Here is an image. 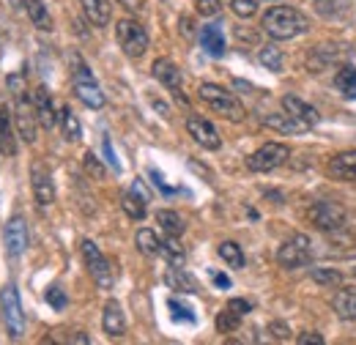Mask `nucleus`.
Returning a JSON list of instances; mask_svg holds the SVG:
<instances>
[{"mask_svg": "<svg viewBox=\"0 0 356 345\" xmlns=\"http://www.w3.org/2000/svg\"><path fill=\"white\" fill-rule=\"evenodd\" d=\"M258 61H261V66L268 69V72H280L282 69V49L277 44H266V47H261Z\"/></svg>", "mask_w": 356, "mask_h": 345, "instance_id": "30", "label": "nucleus"}, {"mask_svg": "<svg viewBox=\"0 0 356 345\" xmlns=\"http://www.w3.org/2000/svg\"><path fill=\"white\" fill-rule=\"evenodd\" d=\"M118 3H121L129 14H145V8H148L145 0H118Z\"/></svg>", "mask_w": 356, "mask_h": 345, "instance_id": "45", "label": "nucleus"}, {"mask_svg": "<svg viewBox=\"0 0 356 345\" xmlns=\"http://www.w3.org/2000/svg\"><path fill=\"white\" fill-rule=\"evenodd\" d=\"M80 250H83V260H86V266H88V274L93 277V282L102 288V291H110L113 288V268H110V260L102 255V250L86 239L83 244H80Z\"/></svg>", "mask_w": 356, "mask_h": 345, "instance_id": "6", "label": "nucleus"}, {"mask_svg": "<svg viewBox=\"0 0 356 345\" xmlns=\"http://www.w3.org/2000/svg\"><path fill=\"white\" fill-rule=\"evenodd\" d=\"M326 172L337 181H351L356 184V151H346V154H337L334 159H329Z\"/></svg>", "mask_w": 356, "mask_h": 345, "instance_id": "18", "label": "nucleus"}, {"mask_svg": "<svg viewBox=\"0 0 356 345\" xmlns=\"http://www.w3.org/2000/svg\"><path fill=\"white\" fill-rule=\"evenodd\" d=\"M225 307H227V310H233V312H238L241 318H244L247 312H252V304L247 302V299H230V302L225 304Z\"/></svg>", "mask_w": 356, "mask_h": 345, "instance_id": "43", "label": "nucleus"}, {"mask_svg": "<svg viewBox=\"0 0 356 345\" xmlns=\"http://www.w3.org/2000/svg\"><path fill=\"white\" fill-rule=\"evenodd\" d=\"M86 168H88V172L93 175V178H102V175H104V168H102V162H99L93 154H86Z\"/></svg>", "mask_w": 356, "mask_h": 345, "instance_id": "44", "label": "nucleus"}, {"mask_svg": "<svg viewBox=\"0 0 356 345\" xmlns=\"http://www.w3.org/2000/svg\"><path fill=\"white\" fill-rule=\"evenodd\" d=\"M258 6H261V0H230L233 14H236V17H241V19L255 17V14H258Z\"/></svg>", "mask_w": 356, "mask_h": 345, "instance_id": "36", "label": "nucleus"}, {"mask_svg": "<svg viewBox=\"0 0 356 345\" xmlns=\"http://www.w3.org/2000/svg\"><path fill=\"white\" fill-rule=\"evenodd\" d=\"M277 260H280V266H285V268H299V266H307L312 260V241L310 236H305V233H296L293 239H288L282 247H280V252H277Z\"/></svg>", "mask_w": 356, "mask_h": 345, "instance_id": "9", "label": "nucleus"}, {"mask_svg": "<svg viewBox=\"0 0 356 345\" xmlns=\"http://www.w3.org/2000/svg\"><path fill=\"white\" fill-rule=\"evenodd\" d=\"M134 244H137V250H140L143 255H148V258H154V255L162 252V241H159V236H156L151 227H140L137 236H134Z\"/></svg>", "mask_w": 356, "mask_h": 345, "instance_id": "24", "label": "nucleus"}, {"mask_svg": "<svg viewBox=\"0 0 356 345\" xmlns=\"http://www.w3.org/2000/svg\"><path fill=\"white\" fill-rule=\"evenodd\" d=\"M28 225L22 216H11L6 222V230H3V244H6V255L8 258H19L25 250H28Z\"/></svg>", "mask_w": 356, "mask_h": 345, "instance_id": "11", "label": "nucleus"}, {"mask_svg": "<svg viewBox=\"0 0 356 345\" xmlns=\"http://www.w3.org/2000/svg\"><path fill=\"white\" fill-rule=\"evenodd\" d=\"M31 99H33V110H36V118H39V127L47 131H52L58 127V121H60V115L55 113V102H52V93L47 90L44 86H39L33 93H31Z\"/></svg>", "mask_w": 356, "mask_h": 345, "instance_id": "13", "label": "nucleus"}, {"mask_svg": "<svg viewBox=\"0 0 356 345\" xmlns=\"http://www.w3.org/2000/svg\"><path fill=\"white\" fill-rule=\"evenodd\" d=\"M217 252H220V258H222L230 268H241V266H244V252H241V247H238L236 241H222V244L217 247Z\"/></svg>", "mask_w": 356, "mask_h": 345, "instance_id": "31", "label": "nucleus"}, {"mask_svg": "<svg viewBox=\"0 0 356 345\" xmlns=\"http://www.w3.org/2000/svg\"><path fill=\"white\" fill-rule=\"evenodd\" d=\"M195 6H197V14H200V17H217L220 8H222L220 0H197Z\"/></svg>", "mask_w": 356, "mask_h": 345, "instance_id": "39", "label": "nucleus"}, {"mask_svg": "<svg viewBox=\"0 0 356 345\" xmlns=\"http://www.w3.org/2000/svg\"><path fill=\"white\" fill-rule=\"evenodd\" d=\"M200 99L217 113V115H222L227 121H244V107H241V102L230 93V90H225V88L214 86V83H206V86H200Z\"/></svg>", "mask_w": 356, "mask_h": 345, "instance_id": "3", "label": "nucleus"}, {"mask_svg": "<svg viewBox=\"0 0 356 345\" xmlns=\"http://www.w3.org/2000/svg\"><path fill=\"white\" fill-rule=\"evenodd\" d=\"M72 83H74V96H77L86 107H90V110H102V107H104V93H102V88L93 80L90 69L77 58V55L72 58Z\"/></svg>", "mask_w": 356, "mask_h": 345, "instance_id": "2", "label": "nucleus"}, {"mask_svg": "<svg viewBox=\"0 0 356 345\" xmlns=\"http://www.w3.org/2000/svg\"><path fill=\"white\" fill-rule=\"evenodd\" d=\"M291 157V148L285 143H266L261 145L250 159H247V168L252 172H271L277 170L280 165H285Z\"/></svg>", "mask_w": 356, "mask_h": 345, "instance_id": "7", "label": "nucleus"}, {"mask_svg": "<svg viewBox=\"0 0 356 345\" xmlns=\"http://www.w3.org/2000/svg\"><path fill=\"white\" fill-rule=\"evenodd\" d=\"M31 184H33L36 203H39L42 209L55 200V184H52V175H49L42 165H33V170H31Z\"/></svg>", "mask_w": 356, "mask_h": 345, "instance_id": "16", "label": "nucleus"}, {"mask_svg": "<svg viewBox=\"0 0 356 345\" xmlns=\"http://www.w3.org/2000/svg\"><path fill=\"white\" fill-rule=\"evenodd\" d=\"M168 307L173 310V318H178V321H189V323L195 321V315H192V310H189V307H184V304H181V302H176V299H170V302H168Z\"/></svg>", "mask_w": 356, "mask_h": 345, "instance_id": "41", "label": "nucleus"}, {"mask_svg": "<svg viewBox=\"0 0 356 345\" xmlns=\"http://www.w3.org/2000/svg\"><path fill=\"white\" fill-rule=\"evenodd\" d=\"M151 74H154L156 83H162L168 90L181 93V72H178V66L170 58H156L154 66H151Z\"/></svg>", "mask_w": 356, "mask_h": 345, "instance_id": "15", "label": "nucleus"}, {"mask_svg": "<svg viewBox=\"0 0 356 345\" xmlns=\"http://www.w3.org/2000/svg\"><path fill=\"white\" fill-rule=\"evenodd\" d=\"M145 206H148V203H143L134 192H127V195L121 198V209L132 216V219H137V222H140V219H145Z\"/></svg>", "mask_w": 356, "mask_h": 345, "instance_id": "33", "label": "nucleus"}, {"mask_svg": "<svg viewBox=\"0 0 356 345\" xmlns=\"http://www.w3.org/2000/svg\"><path fill=\"white\" fill-rule=\"evenodd\" d=\"M0 312H3V323L8 329L11 337H22L25 332V312H22V304H19V294L14 285H6L0 291Z\"/></svg>", "mask_w": 356, "mask_h": 345, "instance_id": "5", "label": "nucleus"}, {"mask_svg": "<svg viewBox=\"0 0 356 345\" xmlns=\"http://www.w3.org/2000/svg\"><path fill=\"white\" fill-rule=\"evenodd\" d=\"M60 129H63V137H66L69 143H77V140L83 137V124H80V118L74 115L72 107H63V110H60Z\"/></svg>", "mask_w": 356, "mask_h": 345, "instance_id": "25", "label": "nucleus"}, {"mask_svg": "<svg viewBox=\"0 0 356 345\" xmlns=\"http://www.w3.org/2000/svg\"><path fill=\"white\" fill-rule=\"evenodd\" d=\"M151 178H154V181H156V186H159V189H162V192H165V195H170V192H173V189H170V186H168V184H165V181H162V175H159V172H156V170H151Z\"/></svg>", "mask_w": 356, "mask_h": 345, "instance_id": "48", "label": "nucleus"}, {"mask_svg": "<svg viewBox=\"0 0 356 345\" xmlns=\"http://www.w3.org/2000/svg\"><path fill=\"white\" fill-rule=\"evenodd\" d=\"M334 312L343 318V321H356V285H343L334 296Z\"/></svg>", "mask_w": 356, "mask_h": 345, "instance_id": "20", "label": "nucleus"}, {"mask_svg": "<svg viewBox=\"0 0 356 345\" xmlns=\"http://www.w3.org/2000/svg\"><path fill=\"white\" fill-rule=\"evenodd\" d=\"M168 285L173 288V291H184V294H195L197 291V282L181 268V266H170V271H168Z\"/></svg>", "mask_w": 356, "mask_h": 345, "instance_id": "27", "label": "nucleus"}, {"mask_svg": "<svg viewBox=\"0 0 356 345\" xmlns=\"http://www.w3.org/2000/svg\"><path fill=\"white\" fill-rule=\"evenodd\" d=\"M211 277H214L217 288H230V277H225V274H211Z\"/></svg>", "mask_w": 356, "mask_h": 345, "instance_id": "49", "label": "nucleus"}, {"mask_svg": "<svg viewBox=\"0 0 356 345\" xmlns=\"http://www.w3.org/2000/svg\"><path fill=\"white\" fill-rule=\"evenodd\" d=\"M162 255L168 258L170 266H184V247L178 244V236H168L162 241Z\"/></svg>", "mask_w": 356, "mask_h": 345, "instance_id": "32", "label": "nucleus"}, {"mask_svg": "<svg viewBox=\"0 0 356 345\" xmlns=\"http://www.w3.org/2000/svg\"><path fill=\"white\" fill-rule=\"evenodd\" d=\"M22 6H25V11H28L31 22H33L39 31H52V17H49V11H47L44 0H22Z\"/></svg>", "mask_w": 356, "mask_h": 345, "instance_id": "23", "label": "nucleus"}, {"mask_svg": "<svg viewBox=\"0 0 356 345\" xmlns=\"http://www.w3.org/2000/svg\"><path fill=\"white\" fill-rule=\"evenodd\" d=\"M129 192H134V195H137L143 203H151V192H148V186H145V181H143V178H134L132 189H129Z\"/></svg>", "mask_w": 356, "mask_h": 345, "instance_id": "42", "label": "nucleus"}, {"mask_svg": "<svg viewBox=\"0 0 356 345\" xmlns=\"http://www.w3.org/2000/svg\"><path fill=\"white\" fill-rule=\"evenodd\" d=\"M307 216H310V222L318 230H326V233H334V230H340L346 225V209L337 206V203H329V200L312 203Z\"/></svg>", "mask_w": 356, "mask_h": 345, "instance_id": "10", "label": "nucleus"}, {"mask_svg": "<svg viewBox=\"0 0 356 345\" xmlns=\"http://www.w3.org/2000/svg\"><path fill=\"white\" fill-rule=\"evenodd\" d=\"M238 323H241V315H238V312H233V310H227V307L217 315V329H220L222 335L236 332V329H238Z\"/></svg>", "mask_w": 356, "mask_h": 345, "instance_id": "34", "label": "nucleus"}, {"mask_svg": "<svg viewBox=\"0 0 356 345\" xmlns=\"http://www.w3.org/2000/svg\"><path fill=\"white\" fill-rule=\"evenodd\" d=\"M261 28L274 42H288V39H296L299 33H307L310 19L293 6H271L261 19Z\"/></svg>", "mask_w": 356, "mask_h": 345, "instance_id": "1", "label": "nucleus"}, {"mask_svg": "<svg viewBox=\"0 0 356 345\" xmlns=\"http://www.w3.org/2000/svg\"><path fill=\"white\" fill-rule=\"evenodd\" d=\"M102 151H104V159H107V165L113 168L115 172H121V162H118V157H115V151H113V143H110V137H104L102 140Z\"/></svg>", "mask_w": 356, "mask_h": 345, "instance_id": "40", "label": "nucleus"}, {"mask_svg": "<svg viewBox=\"0 0 356 345\" xmlns=\"http://www.w3.org/2000/svg\"><path fill=\"white\" fill-rule=\"evenodd\" d=\"M47 304H49L52 310H63V307H66V294H63V288H58V285L47 288Z\"/></svg>", "mask_w": 356, "mask_h": 345, "instance_id": "38", "label": "nucleus"}, {"mask_svg": "<svg viewBox=\"0 0 356 345\" xmlns=\"http://www.w3.org/2000/svg\"><path fill=\"white\" fill-rule=\"evenodd\" d=\"M282 110L291 115V118H296L299 124H305L307 129H312L315 124H318V110L307 104V102H302L299 96H293V93H288V96H282Z\"/></svg>", "mask_w": 356, "mask_h": 345, "instance_id": "14", "label": "nucleus"}, {"mask_svg": "<svg viewBox=\"0 0 356 345\" xmlns=\"http://www.w3.org/2000/svg\"><path fill=\"white\" fill-rule=\"evenodd\" d=\"M312 280L318 285H340L343 282L340 271H334V268H312Z\"/></svg>", "mask_w": 356, "mask_h": 345, "instance_id": "37", "label": "nucleus"}, {"mask_svg": "<svg viewBox=\"0 0 356 345\" xmlns=\"http://www.w3.org/2000/svg\"><path fill=\"white\" fill-rule=\"evenodd\" d=\"M200 44H203V49H206L211 58H222L225 55L222 28H217V25H206V28L200 31Z\"/></svg>", "mask_w": 356, "mask_h": 345, "instance_id": "22", "label": "nucleus"}, {"mask_svg": "<svg viewBox=\"0 0 356 345\" xmlns=\"http://www.w3.org/2000/svg\"><path fill=\"white\" fill-rule=\"evenodd\" d=\"M354 274H356V268H354Z\"/></svg>", "mask_w": 356, "mask_h": 345, "instance_id": "50", "label": "nucleus"}, {"mask_svg": "<svg viewBox=\"0 0 356 345\" xmlns=\"http://www.w3.org/2000/svg\"><path fill=\"white\" fill-rule=\"evenodd\" d=\"M80 6H83V14L88 17V22L96 25V28H104L110 22V17H113L110 0H80Z\"/></svg>", "mask_w": 356, "mask_h": 345, "instance_id": "19", "label": "nucleus"}, {"mask_svg": "<svg viewBox=\"0 0 356 345\" xmlns=\"http://www.w3.org/2000/svg\"><path fill=\"white\" fill-rule=\"evenodd\" d=\"M296 343L302 345H323V337L318 335V332H307V335H299V340Z\"/></svg>", "mask_w": 356, "mask_h": 345, "instance_id": "47", "label": "nucleus"}, {"mask_svg": "<svg viewBox=\"0 0 356 345\" xmlns=\"http://www.w3.org/2000/svg\"><path fill=\"white\" fill-rule=\"evenodd\" d=\"M102 329H104V335H110V337H121V335L127 332V315H124L121 304L115 302V299H110V302L104 304Z\"/></svg>", "mask_w": 356, "mask_h": 345, "instance_id": "17", "label": "nucleus"}, {"mask_svg": "<svg viewBox=\"0 0 356 345\" xmlns=\"http://www.w3.org/2000/svg\"><path fill=\"white\" fill-rule=\"evenodd\" d=\"M346 6H348V0H315V11L321 17H337L346 11Z\"/></svg>", "mask_w": 356, "mask_h": 345, "instance_id": "35", "label": "nucleus"}, {"mask_svg": "<svg viewBox=\"0 0 356 345\" xmlns=\"http://www.w3.org/2000/svg\"><path fill=\"white\" fill-rule=\"evenodd\" d=\"M115 39L129 58H143L148 49V31L137 19H121L115 25Z\"/></svg>", "mask_w": 356, "mask_h": 345, "instance_id": "4", "label": "nucleus"}, {"mask_svg": "<svg viewBox=\"0 0 356 345\" xmlns=\"http://www.w3.org/2000/svg\"><path fill=\"white\" fill-rule=\"evenodd\" d=\"M268 332H271L277 340H291V329H288L285 323H277V321H274V323L268 326Z\"/></svg>", "mask_w": 356, "mask_h": 345, "instance_id": "46", "label": "nucleus"}, {"mask_svg": "<svg viewBox=\"0 0 356 345\" xmlns=\"http://www.w3.org/2000/svg\"><path fill=\"white\" fill-rule=\"evenodd\" d=\"M14 127H17V134H19L25 143H33V140H36L39 118H36L33 99L28 96V90L14 96Z\"/></svg>", "mask_w": 356, "mask_h": 345, "instance_id": "8", "label": "nucleus"}, {"mask_svg": "<svg viewBox=\"0 0 356 345\" xmlns=\"http://www.w3.org/2000/svg\"><path fill=\"white\" fill-rule=\"evenodd\" d=\"M264 124H266L268 129L282 131V134H296V131L307 129L305 124H299V121H296V118H291L288 113H285V115H280V113H277V115H266V118H264Z\"/></svg>", "mask_w": 356, "mask_h": 345, "instance_id": "26", "label": "nucleus"}, {"mask_svg": "<svg viewBox=\"0 0 356 345\" xmlns=\"http://www.w3.org/2000/svg\"><path fill=\"white\" fill-rule=\"evenodd\" d=\"M186 131H189V137H192L200 148H206V151H220V148H222L220 131L214 129V124L206 121V118H197V115L186 118Z\"/></svg>", "mask_w": 356, "mask_h": 345, "instance_id": "12", "label": "nucleus"}, {"mask_svg": "<svg viewBox=\"0 0 356 345\" xmlns=\"http://www.w3.org/2000/svg\"><path fill=\"white\" fill-rule=\"evenodd\" d=\"M156 222L162 225V230L168 233V236H181L184 233V219H181V214H176V211H170V209H162V211H156Z\"/></svg>", "mask_w": 356, "mask_h": 345, "instance_id": "29", "label": "nucleus"}, {"mask_svg": "<svg viewBox=\"0 0 356 345\" xmlns=\"http://www.w3.org/2000/svg\"><path fill=\"white\" fill-rule=\"evenodd\" d=\"M334 86L346 99H356V66H343L334 77Z\"/></svg>", "mask_w": 356, "mask_h": 345, "instance_id": "28", "label": "nucleus"}, {"mask_svg": "<svg viewBox=\"0 0 356 345\" xmlns=\"http://www.w3.org/2000/svg\"><path fill=\"white\" fill-rule=\"evenodd\" d=\"M17 127H11V113L6 107H0V154L14 157L17 154Z\"/></svg>", "mask_w": 356, "mask_h": 345, "instance_id": "21", "label": "nucleus"}]
</instances>
